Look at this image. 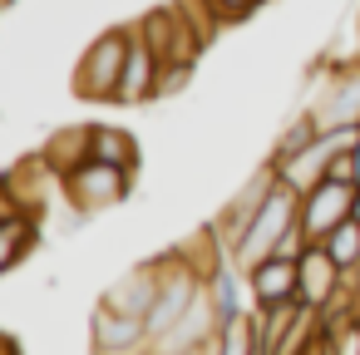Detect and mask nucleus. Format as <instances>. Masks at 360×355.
Returning a JSON list of instances; mask_svg holds the SVG:
<instances>
[{"instance_id":"24","label":"nucleus","mask_w":360,"mask_h":355,"mask_svg":"<svg viewBox=\"0 0 360 355\" xmlns=\"http://www.w3.org/2000/svg\"><path fill=\"white\" fill-rule=\"evenodd\" d=\"M350 217H355V222H360V188H355V207H350Z\"/></svg>"},{"instance_id":"2","label":"nucleus","mask_w":360,"mask_h":355,"mask_svg":"<svg viewBox=\"0 0 360 355\" xmlns=\"http://www.w3.org/2000/svg\"><path fill=\"white\" fill-rule=\"evenodd\" d=\"M124 60H129V30H109L99 35L79 70H75V94L89 99V104H114L119 99V79H124Z\"/></svg>"},{"instance_id":"10","label":"nucleus","mask_w":360,"mask_h":355,"mask_svg":"<svg viewBox=\"0 0 360 355\" xmlns=\"http://www.w3.org/2000/svg\"><path fill=\"white\" fill-rule=\"evenodd\" d=\"M158 286H163V266H158V262H143V266H129L119 281H109V291L99 296V306L148 321V311H153V301H158Z\"/></svg>"},{"instance_id":"3","label":"nucleus","mask_w":360,"mask_h":355,"mask_svg":"<svg viewBox=\"0 0 360 355\" xmlns=\"http://www.w3.org/2000/svg\"><path fill=\"white\" fill-rule=\"evenodd\" d=\"M60 188H65V198L75 202V212H79V217H94V212H109V207H119V202L129 198L134 173H129V168H114V163L89 158V163H79L75 173H65V178H60Z\"/></svg>"},{"instance_id":"4","label":"nucleus","mask_w":360,"mask_h":355,"mask_svg":"<svg viewBox=\"0 0 360 355\" xmlns=\"http://www.w3.org/2000/svg\"><path fill=\"white\" fill-rule=\"evenodd\" d=\"M306 114L316 119V129H360V60L326 70L316 99L306 104Z\"/></svg>"},{"instance_id":"5","label":"nucleus","mask_w":360,"mask_h":355,"mask_svg":"<svg viewBox=\"0 0 360 355\" xmlns=\"http://www.w3.org/2000/svg\"><path fill=\"white\" fill-rule=\"evenodd\" d=\"M271 188H276V168H271V163H262V168L247 178V188H237V193L227 198V207H222V217H217V227H212L227 257H232V252H237V242L247 237V227H252V217L262 212V202L271 198Z\"/></svg>"},{"instance_id":"1","label":"nucleus","mask_w":360,"mask_h":355,"mask_svg":"<svg viewBox=\"0 0 360 355\" xmlns=\"http://www.w3.org/2000/svg\"><path fill=\"white\" fill-rule=\"evenodd\" d=\"M296 222H301V193H296V188H286V183L276 178L271 198H266V202H262V212L252 217V227H247V237L237 242L232 262H237L242 271H252L262 257H271V252H276V242H281Z\"/></svg>"},{"instance_id":"26","label":"nucleus","mask_w":360,"mask_h":355,"mask_svg":"<svg viewBox=\"0 0 360 355\" xmlns=\"http://www.w3.org/2000/svg\"><path fill=\"white\" fill-rule=\"evenodd\" d=\"M355 168H360V138H355Z\"/></svg>"},{"instance_id":"17","label":"nucleus","mask_w":360,"mask_h":355,"mask_svg":"<svg viewBox=\"0 0 360 355\" xmlns=\"http://www.w3.org/2000/svg\"><path fill=\"white\" fill-rule=\"evenodd\" d=\"M217 355H257V330H252V311L222 321L217 330Z\"/></svg>"},{"instance_id":"25","label":"nucleus","mask_w":360,"mask_h":355,"mask_svg":"<svg viewBox=\"0 0 360 355\" xmlns=\"http://www.w3.org/2000/svg\"><path fill=\"white\" fill-rule=\"evenodd\" d=\"M11 6H15V0H0V15H6V11H11Z\"/></svg>"},{"instance_id":"6","label":"nucleus","mask_w":360,"mask_h":355,"mask_svg":"<svg viewBox=\"0 0 360 355\" xmlns=\"http://www.w3.org/2000/svg\"><path fill=\"white\" fill-rule=\"evenodd\" d=\"M355 188H360V183L326 178V183H316V188L301 198V232H306V242H326V237H330L340 222H350Z\"/></svg>"},{"instance_id":"8","label":"nucleus","mask_w":360,"mask_h":355,"mask_svg":"<svg viewBox=\"0 0 360 355\" xmlns=\"http://www.w3.org/2000/svg\"><path fill=\"white\" fill-rule=\"evenodd\" d=\"M89 340H94V355H143L153 345L143 316H124V311H109V306L94 311Z\"/></svg>"},{"instance_id":"20","label":"nucleus","mask_w":360,"mask_h":355,"mask_svg":"<svg viewBox=\"0 0 360 355\" xmlns=\"http://www.w3.org/2000/svg\"><path fill=\"white\" fill-rule=\"evenodd\" d=\"M257 6H266V0H207V11H212L222 25H237V20H247Z\"/></svg>"},{"instance_id":"7","label":"nucleus","mask_w":360,"mask_h":355,"mask_svg":"<svg viewBox=\"0 0 360 355\" xmlns=\"http://www.w3.org/2000/svg\"><path fill=\"white\" fill-rule=\"evenodd\" d=\"M217 330H222V321H217V306H212L207 281H202V291L193 296V306L183 311V321H178L173 330H163L148 350H153V355H188V350H202Z\"/></svg>"},{"instance_id":"18","label":"nucleus","mask_w":360,"mask_h":355,"mask_svg":"<svg viewBox=\"0 0 360 355\" xmlns=\"http://www.w3.org/2000/svg\"><path fill=\"white\" fill-rule=\"evenodd\" d=\"M321 247H326V252H330L345 271H360V222H355V217H350V222H340V227H335Z\"/></svg>"},{"instance_id":"12","label":"nucleus","mask_w":360,"mask_h":355,"mask_svg":"<svg viewBox=\"0 0 360 355\" xmlns=\"http://www.w3.org/2000/svg\"><path fill=\"white\" fill-rule=\"evenodd\" d=\"M158 50L143 40L139 25H129V60H124V79H119V99L114 104H153V84H158Z\"/></svg>"},{"instance_id":"21","label":"nucleus","mask_w":360,"mask_h":355,"mask_svg":"<svg viewBox=\"0 0 360 355\" xmlns=\"http://www.w3.org/2000/svg\"><path fill=\"white\" fill-rule=\"evenodd\" d=\"M11 212H15V193H11V183H6V178H0V222H6Z\"/></svg>"},{"instance_id":"22","label":"nucleus","mask_w":360,"mask_h":355,"mask_svg":"<svg viewBox=\"0 0 360 355\" xmlns=\"http://www.w3.org/2000/svg\"><path fill=\"white\" fill-rule=\"evenodd\" d=\"M0 355H20V345H15L11 335H0Z\"/></svg>"},{"instance_id":"11","label":"nucleus","mask_w":360,"mask_h":355,"mask_svg":"<svg viewBox=\"0 0 360 355\" xmlns=\"http://www.w3.org/2000/svg\"><path fill=\"white\" fill-rule=\"evenodd\" d=\"M247 286H252V306H286V301H301V266L296 257H262L252 271H247Z\"/></svg>"},{"instance_id":"13","label":"nucleus","mask_w":360,"mask_h":355,"mask_svg":"<svg viewBox=\"0 0 360 355\" xmlns=\"http://www.w3.org/2000/svg\"><path fill=\"white\" fill-rule=\"evenodd\" d=\"M35 242H40V217L15 207L6 222H0V276H6L11 266H20L35 252Z\"/></svg>"},{"instance_id":"19","label":"nucleus","mask_w":360,"mask_h":355,"mask_svg":"<svg viewBox=\"0 0 360 355\" xmlns=\"http://www.w3.org/2000/svg\"><path fill=\"white\" fill-rule=\"evenodd\" d=\"M188 79H193V65H158V84H153V99H168V94H178V89H188Z\"/></svg>"},{"instance_id":"14","label":"nucleus","mask_w":360,"mask_h":355,"mask_svg":"<svg viewBox=\"0 0 360 355\" xmlns=\"http://www.w3.org/2000/svg\"><path fill=\"white\" fill-rule=\"evenodd\" d=\"M89 158L134 173V168H139V143H134V134H124V129H114V124H89Z\"/></svg>"},{"instance_id":"9","label":"nucleus","mask_w":360,"mask_h":355,"mask_svg":"<svg viewBox=\"0 0 360 355\" xmlns=\"http://www.w3.org/2000/svg\"><path fill=\"white\" fill-rule=\"evenodd\" d=\"M296 266H301V306H311V311H326V306L340 296L345 276H350L321 242H311V247L296 257Z\"/></svg>"},{"instance_id":"16","label":"nucleus","mask_w":360,"mask_h":355,"mask_svg":"<svg viewBox=\"0 0 360 355\" xmlns=\"http://www.w3.org/2000/svg\"><path fill=\"white\" fill-rule=\"evenodd\" d=\"M321 138V129H316V119L301 109L286 129H281V138H276V148H271V163H281V158H291V153H301V148H311Z\"/></svg>"},{"instance_id":"15","label":"nucleus","mask_w":360,"mask_h":355,"mask_svg":"<svg viewBox=\"0 0 360 355\" xmlns=\"http://www.w3.org/2000/svg\"><path fill=\"white\" fill-rule=\"evenodd\" d=\"M40 158H45L60 178H65V173H75L79 163H89V124H84V129H65V134H55V138H50V148H45Z\"/></svg>"},{"instance_id":"23","label":"nucleus","mask_w":360,"mask_h":355,"mask_svg":"<svg viewBox=\"0 0 360 355\" xmlns=\"http://www.w3.org/2000/svg\"><path fill=\"white\" fill-rule=\"evenodd\" d=\"M306 355H330V345H326V335H321V340H316V345H311Z\"/></svg>"}]
</instances>
